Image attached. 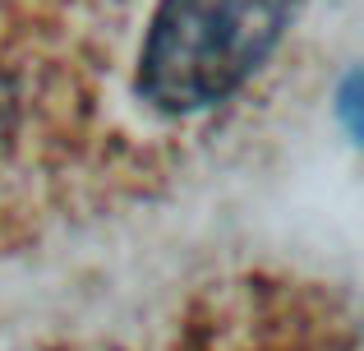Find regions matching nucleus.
<instances>
[{"mask_svg":"<svg viewBox=\"0 0 364 351\" xmlns=\"http://www.w3.org/2000/svg\"><path fill=\"white\" fill-rule=\"evenodd\" d=\"M295 19V0H157L134 93L171 120L208 116L254 83Z\"/></svg>","mask_w":364,"mask_h":351,"instance_id":"1","label":"nucleus"}]
</instances>
